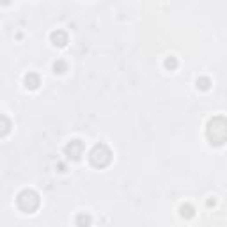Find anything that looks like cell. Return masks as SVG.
Masks as SVG:
<instances>
[{
  "instance_id": "cell-1",
  "label": "cell",
  "mask_w": 227,
  "mask_h": 227,
  "mask_svg": "<svg viewBox=\"0 0 227 227\" xmlns=\"http://www.w3.org/2000/svg\"><path fill=\"white\" fill-rule=\"evenodd\" d=\"M25 83H27V87L36 89L39 85V78L36 76V75H27V78H25Z\"/></svg>"
},
{
  "instance_id": "cell-2",
  "label": "cell",
  "mask_w": 227,
  "mask_h": 227,
  "mask_svg": "<svg viewBox=\"0 0 227 227\" xmlns=\"http://www.w3.org/2000/svg\"><path fill=\"white\" fill-rule=\"evenodd\" d=\"M167 66H169V67H174V66H176V61H174V59H169V61H167Z\"/></svg>"
}]
</instances>
